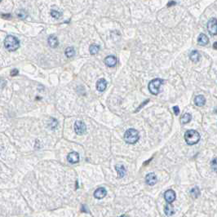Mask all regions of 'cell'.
Returning <instances> with one entry per match:
<instances>
[{"label": "cell", "mask_w": 217, "mask_h": 217, "mask_svg": "<svg viewBox=\"0 0 217 217\" xmlns=\"http://www.w3.org/2000/svg\"><path fill=\"white\" fill-rule=\"evenodd\" d=\"M106 195H107V191L103 187L98 188L96 191L94 192V197L97 199H102Z\"/></svg>", "instance_id": "9"}, {"label": "cell", "mask_w": 217, "mask_h": 217, "mask_svg": "<svg viewBox=\"0 0 217 217\" xmlns=\"http://www.w3.org/2000/svg\"><path fill=\"white\" fill-rule=\"evenodd\" d=\"M194 103L197 106H199V107H202L206 103V99L202 95H199V96H196L195 99H194Z\"/></svg>", "instance_id": "15"}, {"label": "cell", "mask_w": 217, "mask_h": 217, "mask_svg": "<svg viewBox=\"0 0 217 217\" xmlns=\"http://www.w3.org/2000/svg\"><path fill=\"white\" fill-rule=\"evenodd\" d=\"M164 198L167 203H171L176 200V193L172 189H168L164 194Z\"/></svg>", "instance_id": "7"}, {"label": "cell", "mask_w": 217, "mask_h": 217, "mask_svg": "<svg viewBox=\"0 0 217 217\" xmlns=\"http://www.w3.org/2000/svg\"><path fill=\"white\" fill-rule=\"evenodd\" d=\"M115 168H116V171H117V175H118L119 178L123 177L126 175V169H125V167L122 165H117Z\"/></svg>", "instance_id": "17"}, {"label": "cell", "mask_w": 217, "mask_h": 217, "mask_svg": "<svg viewBox=\"0 0 217 217\" xmlns=\"http://www.w3.org/2000/svg\"><path fill=\"white\" fill-rule=\"evenodd\" d=\"M48 41V44H49V46L52 48H57V46H58V44H59L58 39H57V38L56 37V35H54L49 36Z\"/></svg>", "instance_id": "13"}, {"label": "cell", "mask_w": 217, "mask_h": 217, "mask_svg": "<svg viewBox=\"0 0 217 217\" xmlns=\"http://www.w3.org/2000/svg\"><path fill=\"white\" fill-rule=\"evenodd\" d=\"M67 161L70 163H72V164L78 163L79 162V154L77 152H74V151L68 154V156H67Z\"/></svg>", "instance_id": "8"}, {"label": "cell", "mask_w": 217, "mask_h": 217, "mask_svg": "<svg viewBox=\"0 0 217 217\" xmlns=\"http://www.w3.org/2000/svg\"><path fill=\"white\" fill-rule=\"evenodd\" d=\"M19 74V71L17 69H14L13 70H12V72H11V76H17V74Z\"/></svg>", "instance_id": "27"}, {"label": "cell", "mask_w": 217, "mask_h": 217, "mask_svg": "<svg viewBox=\"0 0 217 217\" xmlns=\"http://www.w3.org/2000/svg\"><path fill=\"white\" fill-rule=\"evenodd\" d=\"M190 194L191 196L194 198H198L200 195V189L198 188V187H194V188H193L191 189V191H190Z\"/></svg>", "instance_id": "21"}, {"label": "cell", "mask_w": 217, "mask_h": 217, "mask_svg": "<svg viewBox=\"0 0 217 217\" xmlns=\"http://www.w3.org/2000/svg\"><path fill=\"white\" fill-rule=\"evenodd\" d=\"M51 15L53 18H56V19H58L60 18L62 16V13L60 12H57L56 10H52L51 11Z\"/></svg>", "instance_id": "24"}, {"label": "cell", "mask_w": 217, "mask_h": 217, "mask_svg": "<svg viewBox=\"0 0 217 217\" xmlns=\"http://www.w3.org/2000/svg\"><path fill=\"white\" fill-rule=\"evenodd\" d=\"M189 58H190V60H191L193 62H194V63L198 62L200 59L199 52H198V51H193V52L190 53V55H189Z\"/></svg>", "instance_id": "18"}, {"label": "cell", "mask_w": 217, "mask_h": 217, "mask_svg": "<svg viewBox=\"0 0 217 217\" xmlns=\"http://www.w3.org/2000/svg\"><path fill=\"white\" fill-rule=\"evenodd\" d=\"M145 182L149 185H154L157 183V176L154 173H149L145 176Z\"/></svg>", "instance_id": "11"}, {"label": "cell", "mask_w": 217, "mask_h": 217, "mask_svg": "<svg viewBox=\"0 0 217 217\" xmlns=\"http://www.w3.org/2000/svg\"><path fill=\"white\" fill-rule=\"evenodd\" d=\"M198 44L201 45V46H205V45L208 44V37L206 35H204V34H201V35L198 36Z\"/></svg>", "instance_id": "14"}, {"label": "cell", "mask_w": 217, "mask_h": 217, "mask_svg": "<svg viewBox=\"0 0 217 217\" xmlns=\"http://www.w3.org/2000/svg\"><path fill=\"white\" fill-rule=\"evenodd\" d=\"M65 55L68 58H72L73 57H74L75 55V51H74V48H71V47H69L65 49Z\"/></svg>", "instance_id": "20"}, {"label": "cell", "mask_w": 217, "mask_h": 217, "mask_svg": "<svg viewBox=\"0 0 217 217\" xmlns=\"http://www.w3.org/2000/svg\"><path fill=\"white\" fill-rule=\"evenodd\" d=\"M173 110H174V113H175L176 115H178L179 113H180V108H179L178 106H174Z\"/></svg>", "instance_id": "26"}, {"label": "cell", "mask_w": 217, "mask_h": 217, "mask_svg": "<svg viewBox=\"0 0 217 217\" xmlns=\"http://www.w3.org/2000/svg\"><path fill=\"white\" fill-rule=\"evenodd\" d=\"M185 140L189 145L195 144L200 140V134L195 130L187 131L185 134Z\"/></svg>", "instance_id": "2"}, {"label": "cell", "mask_w": 217, "mask_h": 217, "mask_svg": "<svg viewBox=\"0 0 217 217\" xmlns=\"http://www.w3.org/2000/svg\"><path fill=\"white\" fill-rule=\"evenodd\" d=\"M74 131H75L76 134L82 135L87 131V126L83 121L78 120V121L75 122V123H74Z\"/></svg>", "instance_id": "5"}, {"label": "cell", "mask_w": 217, "mask_h": 217, "mask_svg": "<svg viewBox=\"0 0 217 217\" xmlns=\"http://www.w3.org/2000/svg\"><path fill=\"white\" fill-rule=\"evenodd\" d=\"M99 50H100V47L98 45H96V44H92V45H91L90 48H89V51H90V53H91V55L96 54L97 52H99Z\"/></svg>", "instance_id": "22"}, {"label": "cell", "mask_w": 217, "mask_h": 217, "mask_svg": "<svg viewBox=\"0 0 217 217\" xmlns=\"http://www.w3.org/2000/svg\"><path fill=\"white\" fill-rule=\"evenodd\" d=\"M207 30L211 35H217V20L215 18L211 19L207 23Z\"/></svg>", "instance_id": "6"}, {"label": "cell", "mask_w": 217, "mask_h": 217, "mask_svg": "<svg viewBox=\"0 0 217 217\" xmlns=\"http://www.w3.org/2000/svg\"><path fill=\"white\" fill-rule=\"evenodd\" d=\"M213 48H214V49H216V50H217V42H216L215 44H213Z\"/></svg>", "instance_id": "29"}, {"label": "cell", "mask_w": 217, "mask_h": 217, "mask_svg": "<svg viewBox=\"0 0 217 217\" xmlns=\"http://www.w3.org/2000/svg\"><path fill=\"white\" fill-rule=\"evenodd\" d=\"M117 58L114 56H108L104 59V64L108 67H114L117 65Z\"/></svg>", "instance_id": "10"}, {"label": "cell", "mask_w": 217, "mask_h": 217, "mask_svg": "<svg viewBox=\"0 0 217 217\" xmlns=\"http://www.w3.org/2000/svg\"><path fill=\"white\" fill-rule=\"evenodd\" d=\"M119 217H126V216H119Z\"/></svg>", "instance_id": "30"}, {"label": "cell", "mask_w": 217, "mask_h": 217, "mask_svg": "<svg viewBox=\"0 0 217 217\" xmlns=\"http://www.w3.org/2000/svg\"><path fill=\"white\" fill-rule=\"evenodd\" d=\"M191 114L189 113H185V114H183V116L181 117V119H180V121L182 122L183 124H186L188 122H189L190 120H191Z\"/></svg>", "instance_id": "19"}, {"label": "cell", "mask_w": 217, "mask_h": 217, "mask_svg": "<svg viewBox=\"0 0 217 217\" xmlns=\"http://www.w3.org/2000/svg\"><path fill=\"white\" fill-rule=\"evenodd\" d=\"M27 16H28V14L24 10H19L17 12V17L20 19H26L27 17Z\"/></svg>", "instance_id": "23"}, {"label": "cell", "mask_w": 217, "mask_h": 217, "mask_svg": "<svg viewBox=\"0 0 217 217\" xmlns=\"http://www.w3.org/2000/svg\"><path fill=\"white\" fill-rule=\"evenodd\" d=\"M107 87V82L104 78H100L96 83V89L99 91H104Z\"/></svg>", "instance_id": "12"}, {"label": "cell", "mask_w": 217, "mask_h": 217, "mask_svg": "<svg viewBox=\"0 0 217 217\" xmlns=\"http://www.w3.org/2000/svg\"><path fill=\"white\" fill-rule=\"evenodd\" d=\"M140 138L139 132L133 128L128 129L124 134V140L126 143L135 144L138 141Z\"/></svg>", "instance_id": "3"}, {"label": "cell", "mask_w": 217, "mask_h": 217, "mask_svg": "<svg viewBox=\"0 0 217 217\" xmlns=\"http://www.w3.org/2000/svg\"><path fill=\"white\" fill-rule=\"evenodd\" d=\"M4 46L8 52H15L20 47V42L16 37L12 35H8L6 37L4 40Z\"/></svg>", "instance_id": "1"}, {"label": "cell", "mask_w": 217, "mask_h": 217, "mask_svg": "<svg viewBox=\"0 0 217 217\" xmlns=\"http://www.w3.org/2000/svg\"><path fill=\"white\" fill-rule=\"evenodd\" d=\"M176 4V3L175 2V1H171L169 2L168 3H167V7H171V6H173V5Z\"/></svg>", "instance_id": "28"}, {"label": "cell", "mask_w": 217, "mask_h": 217, "mask_svg": "<svg viewBox=\"0 0 217 217\" xmlns=\"http://www.w3.org/2000/svg\"><path fill=\"white\" fill-rule=\"evenodd\" d=\"M162 83H163V80L161 78L153 79L152 81L149 83V90L153 95H158L160 92V87Z\"/></svg>", "instance_id": "4"}, {"label": "cell", "mask_w": 217, "mask_h": 217, "mask_svg": "<svg viewBox=\"0 0 217 217\" xmlns=\"http://www.w3.org/2000/svg\"><path fill=\"white\" fill-rule=\"evenodd\" d=\"M164 212H165V214L167 216H172L174 213H175L173 206L171 204V203H167V204L165 206Z\"/></svg>", "instance_id": "16"}, {"label": "cell", "mask_w": 217, "mask_h": 217, "mask_svg": "<svg viewBox=\"0 0 217 217\" xmlns=\"http://www.w3.org/2000/svg\"><path fill=\"white\" fill-rule=\"evenodd\" d=\"M211 168H212L213 171L217 173V158H214V159L211 161Z\"/></svg>", "instance_id": "25"}]
</instances>
